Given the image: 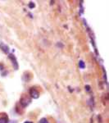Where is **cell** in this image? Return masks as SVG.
Wrapping results in <instances>:
<instances>
[{
    "instance_id": "7c38bea8",
    "label": "cell",
    "mask_w": 109,
    "mask_h": 123,
    "mask_svg": "<svg viewBox=\"0 0 109 123\" xmlns=\"http://www.w3.org/2000/svg\"><path fill=\"white\" fill-rule=\"evenodd\" d=\"M24 123H33V122H30V121H27V122H24Z\"/></svg>"
},
{
    "instance_id": "9c48e42d",
    "label": "cell",
    "mask_w": 109,
    "mask_h": 123,
    "mask_svg": "<svg viewBox=\"0 0 109 123\" xmlns=\"http://www.w3.org/2000/svg\"><path fill=\"white\" fill-rule=\"evenodd\" d=\"M35 7V3H32V2H30V3H29V7H30V8H34Z\"/></svg>"
},
{
    "instance_id": "52a82bcc",
    "label": "cell",
    "mask_w": 109,
    "mask_h": 123,
    "mask_svg": "<svg viewBox=\"0 0 109 123\" xmlns=\"http://www.w3.org/2000/svg\"><path fill=\"white\" fill-rule=\"evenodd\" d=\"M38 123H48V121L47 118L43 117V118H41L40 120L39 121Z\"/></svg>"
},
{
    "instance_id": "8fae6325",
    "label": "cell",
    "mask_w": 109,
    "mask_h": 123,
    "mask_svg": "<svg viewBox=\"0 0 109 123\" xmlns=\"http://www.w3.org/2000/svg\"><path fill=\"white\" fill-rule=\"evenodd\" d=\"M3 69H4V67H3V66L2 64H0V70H3Z\"/></svg>"
},
{
    "instance_id": "30bf717a",
    "label": "cell",
    "mask_w": 109,
    "mask_h": 123,
    "mask_svg": "<svg viewBox=\"0 0 109 123\" xmlns=\"http://www.w3.org/2000/svg\"><path fill=\"white\" fill-rule=\"evenodd\" d=\"M7 123H17V121H15V120H13V121H8Z\"/></svg>"
},
{
    "instance_id": "277c9868",
    "label": "cell",
    "mask_w": 109,
    "mask_h": 123,
    "mask_svg": "<svg viewBox=\"0 0 109 123\" xmlns=\"http://www.w3.org/2000/svg\"><path fill=\"white\" fill-rule=\"evenodd\" d=\"M0 49H1L3 53H7V54H9V51H10L9 47L7 46V44H5V43H0Z\"/></svg>"
},
{
    "instance_id": "5b68a950",
    "label": "cell",
    "mask_w": 109,
    "mask_h": 123,
    "mask_svg": "<svg viewBox=\"0 0 109 123\" xmlns=\"http://www.w3.org/2000/svg\"><path fill=\"white\" fill-rule=\"evenodd\" d=\"M7 122H8V117H7V114L6 116L0 117V123H7Z\"/></svg>"
},
{
    "instance_id": "3957f363",
    "label": "cell",
    "mask_w": 109,
    "mask_h": 123,
    "mask_svg": "<svg viewBox=\"0 0 109 123\" xmlns=\"http://www.w3.org/2000/svg\"><path fill=\"white\" fill-rule=\"evenodd\" d=\"M30 97L32 98H35V99H37L39 97V92L35 89L30 88Z\"/></svg>"
},
{
    "instance_id": "ba28073f",
    "label": "cell",
    "mask_w": 109,
    "mask_h": 123,
    "mask_svg": "<svg viewBox=\"0 0 109 123\" xmlns=\"http://www.w3.org/2000/svg\"><path fill=\"white\" fill-rule=\"evenodd\" d=\"M85 90L87 91V92H90V91H91V87H90V85H86L85 86Z\"/></svg>"
},
{
    "instance_id": "6da1fadb",
    "label": "cell",
    "mask_w": 109,
    "mask_h": 123,
    "mask_svg": "<svg viewBox=\"0 0 109 123\" xmlns=\"http://www.w3.org/2000/svg\"><path fill=\"white\" fill-rule=\"evenodd\" d=\"M31 103V98L27 94H23L20 98V104L21 105L22 108H26L28 105Z\"/></svg>"
},
{
    "instance_id": "8992f818",
    "label": "cell",
    "mask_w": 109,
    "mask_h": 123,
    "mask_svg": "<svg viewBox=\"0 0 109 123\" xmlns=\"http://www.w3.org/2000/svg\"><path fill=\"white\" fill-rule=\"evenodd\" d=\"M79 67H80V69H85V62L80 60L79 62Z\"/></svg>"
},
{
    "instance_id": "7a4b0ae2",
    "label": "cell",
    "mask_w": 109,
    "mask_h": 123,
    "mask_svg": "<svg viewBox=\"0 0 109 123\" xmlns=\"http://www.w3.org/2000/svg\"><path fill=\"white\" fill-rule=\"evenodd\" d=\"M8 58L11 60L12 64V67H14L15 70H17V69L19 68V65H18V62H17V57H15V55L12 54V53H9V54H8Z\"/></svg>"
}]
</instances>
